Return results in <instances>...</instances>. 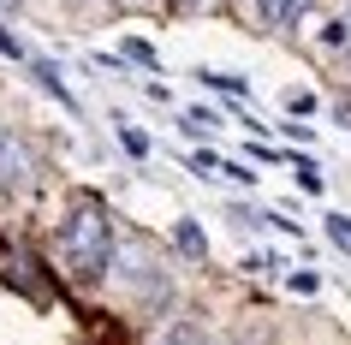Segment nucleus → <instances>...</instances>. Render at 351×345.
<instances>
[{
  "label": "nucleus",
  "mask_w": 351,
  "mask_h": 345,
  "mask_svg": "<svg viewBox=\"0 0 351 345\" xmlns=\"http://www.w3.org/2000/svg\"><path fill=\"white\" fill-rule=\"evenodd\" d=\"M54 262L72 286H101L113 280L119 262V233H113V209L95 191H72L54 220Z\"/></svg>",
  "instance_id": "1"
},
{
  "label": "nucleus",
  "mask_w": 351,
  "mask_h": 345,
  "mask_svg": "<svg viewBox=\"0 0 351 345\" xmlns=\"http://www.w3.org/2000/svg\"><path fill=\"white\" fill-rule=\"evenodd\" d=\"M113 286L131 292V304H143V309H155V304H167V298H173V280H167L161 256L149 250V244H119V262H113Z\"/></svg>",
  "instance_id": "2"
},
{
  "label": "nucleus",
  "mask_w": 351,
  "mask_h": 345,
  "mask_svg": "<svg viewBox=\"0 0 351 345\" xmlns=\"http://www.w3.org/2000/svg\"><path fill=\"white\" fill-rule=\"evenodd\" d=\"M36 185V149L12 126H0V197H24Z\"/></svg>",
  "instance_id": "3"
},
{
  "label": "nucleus",
  "mask_w": 351,
  "mask_h": 345,
  "mask_svg": "<svg viewBox=\"0 0 351 345\" xmlns=\"http://www.w3.org/2000/svg\"><path fill=\"white\" fill-rule=\"evenodd\" d=\"M149 345H208V333H203V322H197V316H173V322H167Z\"/></svg>",
  "instance_id": "4"
},
{
  "label": "nucleus",
  "mask_w": 351,
  "mask_h": 345,
  "mask_svg": "<svg viewBox=\"0 0 351 345\" xmlns=\"http://www.w3.org/2000/svg\"><path fill=\"white\" fill-rule=\"evenodd\" d=\"M173 244H179L191 262H203V256H208V233H203L191 215H179V226H173Z\"/></svg>",
  "instance_id": "5"
},
{
  "label": "nucleus",
  "mask_w": 351,
  "mask_h": 345,
  "mask_svg": "<svg viewBox=\"0 0 351 345\" xmlns=\"http://www.w3.org/2000/svg\"><path fill=\"white\" fill-rule=\"evenodd\" d=\"M256 12H262L268 24H280V30H286V24H298L304 12H310V0H256Z\"/></svg>",
  "instance_id": "6"
},
{
  "label": "nucleus",
  "mask_w": 351,
  "mask_h": 345,
  "mask_svg": "<svg viewBox=\"0 0 351 345\" xmlns=\"http://www.w3.org/2000/svg\"><path fill=\"white\" fill-rule=\"evenodd\" d=\"M12 280H19L30 298H48V292H42V280H36V262H30V256H12V262H6V286H12Z\"/></svg>",
  "instance_id": "7"
},
{
  "label": "nucleus",
  "mask_w": 351,
  "mask_h": 345,
  "mask_svg": "<svg viewBox=\"0 0 351 345\" xmlns=\"http://www.w3.org/2000/svg\"><path fill=\"white\" fill-rule=\"evenodd\" d=\"M191 78H197V84H208V90H221V95H244V90H250L239 72H203V66H197Z\"/></svg>",
  "instance_id": "8"
},
{
  "label": "nucleus",
  "mask_w": 351,
  "mask_h": 345,
  "mask_svg": "<svg viewBox=\"0 0 351 345\" xmlns=\"http://www.w3.org/2000/svg\"><path fill=\"white\" fill-rule=\"evenodd\" d=\"M322 233H328L333 250H346V256H351V215H339V209H333V215H322Z\"/></svg>",
  "instance_id": "9"
},
{
  "label": "nucleus",
  "mask_w": 351,
  "mask_h": 345,
  "mask_svg": "<svg viewBox=\"0 0 351 345\" xmlns=\"http://www.w3.org/2000/svg\"><path fill=\"white\" fill-rule=\"evenodd\" d=\"M36 84H42V90H48V95H54L60 108H77V102H72V90L60 84V72H54V66H48V60H36Z\"/></svg>",
  "instance_id": "10"
},
{
  "label": "nucleus",
  "mask_w": 351,
  "mask_h": 345,
  "mask_svg": "<svg viewBox=\"0 0 351 345\" xmlns=\"http://www.w3.org/2000/svg\"><path fill=\"white\" fill-rule=\"evenodd\" d=\"M292 179H298V191H310V197H322V185H328L315 161H292Z\"/></svg>",
  "instance_id": "11"
},
{
  "label": "nucleus",
  "mask_w": 351,
  "mask_h": 345,
  "mask_svg": "<svg viewBox=\"0 0 351 345\" xmlns=\"http://www.w3.org/2000/svg\"><path fill=\"white\" fill-rule=\"evenodd\" d=\"M125 60H137V66H149V72L161 78V60H155V48H149V42H137V36H131V42H125Z\"/></svg>",
  "instance_id": "12"
},
{
  "label": "nucleus",
  "mask_w": 351,
  "mask_h": 345,
  "mask_svg": "<svg viewBox=\"0 0 351 345\" xmlns=\"http://www.w3.org/2000/svg\"><path fill=\"white\" fill-rule=\"evenodd\" d=\"M286 286H292L298 298H315V292H322V280H315L310 268H292V274H286Z\"/></svg>",
  "instance_id": "13"
},
{
  "label": "nucleus",
  "mask_w": 351,
  "mask_h": 345,
  "mask_svg": "<svg viewBox=\"0 0 351 345\" xmlns=\"http://www.w3.org/2000/svg\"><path fill=\"white\" fill-rule=\"evenodd\" d=\"M280 102H286V113H315V95L310 90H286Z\"/></svg>",
  "instance_id": "14"
},
{
  "label": "nucleus",
  "mask_w": 351,
  "mask_h": 345,
  "mask_svg": "<svg viewBox=\"0 0 351 345\" xmlns=\"http://www.w3.org/2000/svg\"><path fill=\"white\" fill-rule=\"evenodd\" d=\"M0 54H6V60H30V48H24V42L12 36V30H6V24H0Z\"/></svg>",
  "instance_id": "15"
},
{
  "label": "nucleus",
  "mask_w": 351,
  "mask_h": 345,
  "mask_svg": "<svg viewBox=\"0 0 351 345\" xmlns=\"http://www.w3.org/2000/svg\"><path fill=\"white\" fill-rule=\"evenodd\" d=\"M239 268H244V274H268V268H274V256H262V250H244V262H239Z\"/></svg>",
  "instance_id": "16"
},
{
  "label": "nucleus",
  "mask_w": 351,
  "mask_h": 345,
  "mask_svg": "<svg viewBox=\"0 0 351 345\" xmlns=\"http://www.w3.org/2000/svg\"><path fill=\"white\" fill-rule=\"evenodd\" d=\"M119 143H125L131 155H149V143H143V131H131V126H119Z\"/></svg>",
  "instance_id": "17"
},
{
  "label": "nucleus",
  "mask_w": 351,
  "mask_h": 345,
  "mask_svg": "<svg viewBox=\"0 0 351 345\" xmlns=\"http://www.w3.org/2000/svg\"><path fill=\"white\" fill-rule=\"evenodd\" d=\"M179 6H191V12H197V6H215V0H179Z\"/></svg>",
  "instance_id": "18"
},
{
  "label": "nucleus",
  "mask_w": 351,
  "mask_h": 345,
  "mask_svg": "<svg viewBox=\"0 0 351 345\" xmlns=\"http://www.w3.org/2000/svg\"><path fill=\"white\" fill-rule=\"evenodd\" d=\"M0 12H19V0H0Z\"/></svg>",
  "instance_id": "19"
}]
</instances>
